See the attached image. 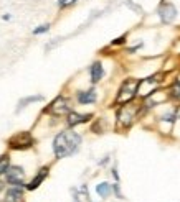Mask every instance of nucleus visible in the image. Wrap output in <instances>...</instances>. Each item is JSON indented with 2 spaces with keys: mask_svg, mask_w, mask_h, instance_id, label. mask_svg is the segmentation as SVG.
Instances as JSON below:
<instances>
[{
  "mask_svg": "<svg viewBox=\"0 0 180 202\" xmlns=\"http://www.w3.org/2000/svg\"><path fill=\"white\" fill-rule=\"evenodd\" d=\"M83 138L78 132H74L73 128L63 130V132L56 133L53 138V155L56 160H63V158L76 155L81 148Z\"/></svg>",
  "mask_w": 180,
  "mask_h": 202,
  "instance_id": "f257e3e1",
  "label": "nucleus"
},
{
  "mask_svg": "<svg viewBox=\"0 0 180 202\" xmlns=\"http://www.w3.org/2000/svg\"><path fill=\"white\" fill-rule=\"evenodd\" d=\"M139 94V81L136 79H126L122 82L119 92L116 97V104H129L136 95Z\"/></svg>",
  "mask_w": 180,
  "mask_h": 202,
  "instance_id": "f03ea898",
  "label": "nucleus"
},
{
  "mask_svg": "<svg viewBox=\"0 0 180 202\" xmlns=\"http://www.w3.org/2000/svg\"><path fill=\"white\" fill-rule=\"evenodd\" d=\"M3 181L7 186H18V187H25L27 186V172L22 166L18 164H10V168L7 169V172L3 174Z\"/></svg>",
  "mask_w": 180,
  "mask_h": 202,
  "instance_id": "7ed1b4c3",
  "label": "nucleus"
},
{
  "mask_svg": "<svg viewBox=\"0 0 180 202\" xmlns=\"http://www.w3.org/2000/svg\"><path fill=\"white\" fill-rule=\"evenodd\" d=\"M73 107H71L69 99H66L65 95H58L48 107L45 109V113H50L51 117H66Z\"/></svg>",
  "mask_w": 180,
  "mask_h": 202,
  "instance_id": "20e7f679",
  "label": "nucleus"
},
{
  "mask_svg": "<svg viewBox=\"0 0 180 202\" xmlns=\"http://www.w3.org/2000/svg\"><path fill=\"white\" fill-rule=\"evenodd\" d=\"M137 112H139V109L134 107L131 102L122 104V107L117 110V115H116L117 117V127L119 128H129L137 117Z\"/></svg>",
  "mask_w": 180,
  "mask_h": 202,
  "instance_id": "39448f33",
  "label": "nucleus"
},
{
  "mask_svg": "<svg viewBox=\"0 0 180 202\" xmlns=\"http://www.w3.org/2000/svg\"><path fill=\"white\" fill-rule=\"evenodd\" d=\"M33 143H35V140H33L30 132H20L8 140V146L12 150H28L33 146Z\"/></svg>",
  "mask_w": 180,
  "mask_h": 202,
  "instance_id": "423d86ee",
  "label": "nucleus"
},
{
  "mask_svg": "<svg viewBox=\"0 0 180 202\" xmlns=\"http://www.w3.org/2000/svg\"><path fill=\"white\" fill-rule=\"evenodd\" d=\"M25 187L7 186L3 191V202H23L25 199Z\"/></svg>",
  "mask_w": 180,
  "mask_h": 202,
  "instance_id": "0eeeda50",
  "label": "nucleus"
},
{
  "mask_svg": "<svg viewBox=\"0 0 180 202\" xmlns=\"http://www.w3.org/2000/svg\"><path fill=\"white\" fill-rule=\"evenodd\" d=\"M159 17H160V20H162V23L169 25V23H172L175 20V17H177V8H175L172 3L164 2L162 5L159 7Z\"/></svg>",
  "mask_w": 180,
  "mask_h": 202,
  "instance_id": "6e6552de",
  "label": "nucleus"
},
{
  "mask_svg": "<svg viewBox=\"0 0 180 202\" xmlns=\"http://www.w3.org/2000/svg\"><path fill=\"white\" fill-rule=\"evenodd\" d=\"M93 117H94L93 113H78V112H74V110H71V112L66 115V125H68L69 128H74L76 125L89 122Z\"/></svg>",
  "mask_w": 180,
  "mask_h": 202,
  "instance_id": "1a4fd4ad",
  "label": "nucleus"
},
{
  "mask_svg": "<svg viewBox=\"0 0 180 202\" xmlns=\"http://www.w3.org/2000/svg\"><path fill=\"white\" fill-rule=\"evenodd\" d=\"M48 174H50V168H48V166L40 168L38 172H36V174L31 177V181L27 182L25 189H27V191H35V189H38V187L41 186V182H43L46 177H48Z\"/></svg>",
  "mask_w": 180,
  "mask_h": 202,
  "instance_id": "9d476101",
  "label": "nucleus"
},
{
  "mask_svg": "<svg viewBox=\"0 0 180 202\" xmlns=\"http://www.w3.org/2000/svg\"><path fill=\"white\" fill-rule=\"evenodd\" d=\"M76 100L79 105H91V104H96L98 100V94H96V89L91 87L88 90H79L76 92Z\"/></svg>",
  "mask_w": 180,
  "mask_h": 202,
  "instance_id": "9b49d317",
  "label": "nucleus"
},
{
  "mask_svg": "<svg viewBox=\"0 0 180 202\" xmlns=\"http://www.w3.org/2000/svg\"><path fill=\"white\" fill-rule=\"evenodd\" d=\"M103 77H104V67L101 64V61H94L89 66V79H91V84H98Z\"/></svg>",
  "mask_w": 180,
  "mask_h": 202,
  "instance_id": "f8f14e48",
  "label": "nucleus"
},
{
  "mask_svg": "<svg viewBox=\"0 0 180 202\" xmlns=\"http://www.w3.org/2000/svg\"><path fill=\"white\" fill-rule=\"evenodd\" d=\"M45 100V97L41 94H36V95H28V97H23V99H20V102H18V107H17V110L15 112L18 113L20 110H23L25 107H28L30 104H35V102H43Z\"/></svg>",
  "mask_w": 180,
  "mask_h": 202,
  "instance_id": "ddd939ff",
  "label": "nucleus"
},
{
  "mask_svg": "<svg viewBox=\"0 0 180 202\" xmlns=\"http://www.w3.org/2000/svg\"><path fill=\"white\" fill-rule=\"evenodd\" d=\"M96 192H98V196L101 197V199H107V197L112 194V184L107 182V181L99 182V184L96 186Z\"/></svg>",
  "mask_w": 180,
  "mask_h": 202,
  "instance_id": "4468645a",
  "label": "nucleus"
},
{
  "mask_svg": "<svg viewBox=\"0 0 180 202\" xmlns=\"http://www.w3.org/2000/svg\"><path fill=\"white\" fill-rule=\"evenodd\" d=\"M10 156L8 155H2L0 156V177H3V174L7 172V169L10 168Z\"/></svg>",
  "mask_w": 180,
  "mask_h": 202,
  "instance_id": "2eb2a0df",
  "label": "nucleus"
},
{
  "mask_svg": "<svg viewBox=\"0 0 180 202\" xmlns=\"http://www.w3.org/2000/svg\"><path fill=\"white\" fill-rule=\"evenodd\" d=\"M170 97L172 99H180V81H175L174 85L170 87Z\"/></svg>",
  "mask_w": 180,
  "mask_h": 202,
  "instance_id": "dca6fc26",
  "label": "nucleus"
},
{
  "mask_svg": "<svg viewBox=\"0 0 180 202\" xmlns=\"http://www.w3.org/2000/svg\"><path fill=\"white\" fill-rule=\"evenodd\" d=\"M46 31H50V23H45V25H40L38 28H35L33 30V35H43V33H46Z\"/></svg>",
  "mask_w": 180,
  "mask_h": 202,
  "instance_id": "f3484780",
  "label": "nucleus"
},
{
  "mask_svg": "<svg viewBox=\"0 0 180 202\" xmlns=\"http://www.w3.org/2000/svg\"><path fill=\"white\" fill-rule=\"evenodd\" d=\"M112 194H114L117 199H124V196H122V192H121V187H119V182H114V184H112Z\"/></svg>",
  "mask_w": 180,
  "mask_h": 202,
  "instance_id": "a211bd4d",
  "label": "nucleus"
},
{
  "mask_svg": "<svg viewBox=\"0 0 180 202\" xmlns=\"http://www.w3.org/2000/svg\"><path fill=\"white\" fill-rule=\"evenodd\" d=\"M73 3H76V0H58V7L60 8L69 7V5H73Z\"/></svg>",
  "mask_w": 180,
  "mask_h": 202,
  "instance_id": "6ab92c4d",
  "label": "nucleus"
},
{
  "mask_svg": "<svg viewBox=\"0 0 180 202\" xmlns=\"http://www.w3.org/2000/svg\"><path fill=\"white\" fill-rule=\"evenodd\" d=\"M124 41H126V36H121V38H117L116 41H112V45H122Z\"/></svg>",
  "mask_w": 180,
  "mask_h": 202,
  "instance_id": "aec40b11",
  "label": "nucleus"
},
{
  "mask_svg": "<svg viewBox=\"0 0 180 202\" xmlns=\"http://www.w3.org/2000/svg\"><path fill=\"white\" fill-rule=\"evenodd\" d=\"M73 202H79V194L76 189H73Z\"/></svg>",
  "mask_w": 180,
  "mask_h": 202,
  "instance_id": "412c9836",
  "label": "nucleus"
},
{
  "mask_svg": "<svg viewBox=\"0 0 180 202\" xmlns=\"http://www.w3.org/2000/svg\"><path fill=\"white\" fill-rule=\"evenodd\" d=\"M5 187H7L5 181H3V177H0V192H3V191H5Z\"/></svg>",
  "mask_w": 180,
  "mask_h": 202,
  "instance_id": "4be33fe9",
  "label": "nucleus"
},
{
  "mask_svg": "<svg viewBox=\"0 0 180 202\" xmlns=\"http://www.w3.org/2000/svg\"><path fill=\"white\" fill-rule=\"evenodd\" d=\"M112 176H114V179H116V182H119V174H117V169H116V168H112Z\"/></svg>",
  "mask_w": 180,
  "mask_h": 202,
  "instance_id": "5701e85b",
  "label": "nucleus"
},
{
  "mask_svg": "<svg viewBox=\"0 0 180 202\" xmlns=\"http://www.w3.org/2000/svg\"><path fill=\"white\" fill-rule=\"evenodd\" d=\"M140 46H142V43H139V45H137V46H134V48H129V50H127V53H134V51H137V50H139Z\"/></svg>",
  "mask_w": 180,
  "mask_h": 202,
  "instance_id": "b1692460",
  "label": "nucleus"
},
{
  "mask_svg": "<svg viewBox=\"0 0 180 202\" xmlns=\"http://www.w3.org/2000/svg\"><path fill=\"white\" fill-rule=\"evenodd\" d=\"M2 18H3V20H10V18H12V15H3Z\"/></svg>",
  "mask_w": 180,
  "mask_h": 202,
  "instance_id": "393cba45",
  "label": "nucleus"
},
{
  "mask_svg": "<svg viewBox=\"0 0 180 202\" xmlns=\"http://www.w3.org/2000/svg\"><path fill=\"white\" fill-rule=\"evenodd\" d=\"M178 118H180V113H178Z\"/></svg>",
  "mask_w": 180,
  "mask_h": 202,
  "instance_id": "a878e982",
  "label": "nucleus"
}]
</instances>
